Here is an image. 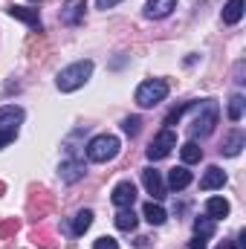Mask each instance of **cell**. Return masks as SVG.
<instances>
[{
	"mask_svg": "<svg viewBox=\"0 0 246 249\" xmlns=\"http://www.w3.org/2000/svg\"><path fill=\"white\" fill-rule=\"evenodd\" d=\"M90 75H93V61H90V58H81V61L64 67L61 72L55 75V87H58L61 93H72V90L84 87Z\"/></svg>",
	"mask_w": 246,
	"mask_h": 249,
	"instance_id": "1",
	"label": "cell"
},
{
	"mask_svg": "<svg viewBox=\"0 0 246 249\" xmlns=\"http://www.w3.org/2000/svg\"><path fill=\"white\" fill-rule=\"evenodd\" d=\"M119 148H122V142L113 133H99L87 142V160L90 162H110L119 157Z\"/></svg>",
	"mask_w": 246,
	"mask_h": 249,
	"instance_id": "2",
	"label": "cell"
},
{
	"mask_svg": "<svg viewBox=\"0 0 246 249\" xmlns=\"http://www.w3.org/2000/svg\"><path fill=\"white\" fill-rule=\"evenodd\" d=\"M168 96V81L165 78H148L136 87V105L139 107H154L159 102H165Z\"/></svg>",
	"mask_w": 246,
	"mask_h": 249,
	"instance_id": "3",
	"label": "cell"
},
{
	"mask_svg": "<svg viewBox=\"0 0 246 249\" xmlns=\"http://www.w3.org/2000/svg\"><path fill=\"white\" fill-rule=\"evenodd\" d=\"M20 122H23V107H18V105H3L0 107V148H6L18 136Z\"/></svg>",
	"mask_w": 246,
	"mask_h": 249,
	"instance_id": "4",
	"label": "cell"
},
{
	"mask_svg": "<svg viewBox=\"0 0 246 249\" xmlns=\"http://www.w3.org/2000/svg\"><path fill=\"white\" fill-rule=\"evenodd\" d=\"M217 116H220V110H217V102H211V99H206L203 105H200V113L194 116V122H191V139H203V136H209L211 130H214V124H217Z\"/></svg>",
	"mask_w": 246,
	"mask_h": 249,
	"instance_id": "5",
	"label": "cell"
},
{
	"mask_svg": "<svg viewBox=\"0 0 246 249\" xmlns=\"http://www.w3.org/2000/svg\"><path fill=\"white\" fill-rule=\"evenodd\" d=\"M174 148H177V133H174L171 127H162V130L151 139V145L145 148V154H148L151 162H157V160H165Z\"/></svg>",
	"mask_w": 246,
	"mask_h": 249,
	"instance_id": "6",
	"label": "cell"
},
{
	"mask_svg": "<svg viewBox=\"0 0 246 249\" xmlns=\"http://www.w3.org/2000/svg\"><path fill=\"white\" fill-rule=\"evenodd\" d=\"M110 200H113V206H116V209H130V206H133V200H136V186H133L130 180L116 183L113 191H110Z\"/></svg>",
	"mask_w": 246,
	"mask_h": 249,
	"instance_id": "7",
	"label": "cell"
},
{
	"mask_svg": "<svg viewBox=\"0 0 246 249\" xmlns=\"http://www.w3.org/2000/svg\"><path fill=\"white\" fill-rule=\"evenodd\" d=\"M9 15H12L15 20H23V23H26L29 29H35V32H41V29H44L38 9H29V6H9Z\"/></svg>",
	"mask_w": 246,
	"mask_h": 249,
	"instance_id": "8",
	"label": "cell"
},
{
	"mask_svg": "<svg viewBox=\"0 0 246 249\" xmlns=\"http://www.w3.org/2000/svg\"><path fill=\"white\" fill-rule=\"evenodd\" d=\"M142 183H145L148 194H151L154 200H162V197H165V183H162V177H159L157 168H142Z\"/></svg>",
	"mask_w": 246,
	"mask_h": 249,
	"instance_id": "9",
	"label": "cell"
},
{
	"mask_svg": "<svg viewBox=\"0 0 246 249\" xmlns=\"http://www.w3.org/2000/svg\"><path fill=\"white\" fill-rule=\"evenodd\" d=\"M84 9H87V0H67L61 9V20L67 26H75L84 20Z\"/></svg>",
	"mask_w": 246,
	"mask_h": 249,
	"instance_id": "10",
	"label": "cell"
},
{
	"mask_svg": "<svg viewBox=\"0 0 246 249\" xmlns=\"http://www.w3.org/2000/svg\"><path fill=\"white\" fill-rule=\"evenodd\" d=\"M174 9H177V0H148V3H145V18L162 20V18H168Z\"/></svg>",
	"mask_w": 246,
	"mask_h": 249,
	"instance_id": "11",
	"label": "cell"
},
{
	"mask_svg": "<svg viewBox=\"0 0 246 249\" xmlns=\"http://www.w3.org/2000/svg\"><path fill=\"white\" fill-rule=\"evenodd\" d=\"M223 186H226V171L220 165H209L203 180H200V188L203 191H214V188H223Z\"/></svg>",
	"mask_w": 246,
	"mask_h": 249,
	"instance_id": "12",
	"label": "cell"
},
{
	"mask_svg": "<svg viewBox=\"0 0 246 249\" xmlns=\"http://www.w3.org/2000/svg\"><path fill=\"white\" fill-rule=\"evenodd\" d=\"M58 174H61L64 183H78V180L84 177V162H81V160H64L61 168H58Z\"/></svg>",
	"mask_w": 246,
	"mask_h": 249,
	"instance_id": "13",
	"label": "cell"
},
{
	"mask_svg": "<svg viewBox=\"0 0 246 249\" xmlns=\"http://www.w3.org/2000/svg\"><path fill=\"white\" fill-rule=\"evenodd\" d=\"M191 180H194V177H191V171H188L185 165H177V168L168 171V188H171V191H183V188H188Z\"/></svg>",
	"mask_w": 246,
	"mask_h": 249,
	"instance_id": "14",
	"label": "cell"
},
{
	"mask_svg": "<svg viewBox=\"0 0 246 249\" xmlns=\"http://www.w3.org/2000/svg\"><path fill=\"white\" fill-rule=\"evenodd\" d=\"M244 145H246V133H244V130H232V133L226 136V142H223L220 154H226V157H238V154L244 151Z\"/></svg>",
	"mask_w": 246,
	"mask_h": 249,
	"instance_id": "15",
	"label": "cell"
},
{
	"mask_svg": "<svg viewBox=\"0 0 246 249\" xmlns=\"http://www.w3.org/2000/svg\"><path fill=\"white\" fill-rule=\"evenodd\" d=\"M226 214H229V200H223V197H209V200H206V217L220 220V217H226Z\"/></svg>",
	"mask_w": 246,
	"mask_h": 249,
	"instance_id": "16",
	"label": "cell"
},
{
	"mask_svg": "<svg viewBox=\"0 0 246 249\" xmlns=\"http://www.w3.org/2000/svg\"><path fill=\"white\" fill-rule=\"evenodd\" d=\"M142 217H145L151 226H162L168 214H165V209H162L159 203H154V200H151V203H145V209H142Z\"/></svg>",
	"mask_w": 246,
	"mask_h": 249,
	"instance_id": "17",
	"label": "cell"
},
{
	"mask_svg": "<svg viewBox=\"0 0 246 249\" xmlns=\"http://www.w3.org/2000/svg\"><path fill=\"white\" fill-rule=\"evenodd\" d=\"M241 18H244V0H229L223 6V23L235 26V23H241Z\"/></svg>",
	"mask_w": 246,
	"mask_h": 249,
	"instance_id": "18",
	"label": "cell"
},
{
	"mask_svg": "<svg viewBox=\"0 0 246 249\" xmlns=\"http://www.w3.org/2000/svg\"><path fill=\"white\" fill-rule=\"evenodd\" d=\"M90 226H93V212H90V209L75 212V217H72V235H75V238H81Z\"/></svg>",
	"mask_w": 246,
	"mask_h": 249,
	"instance_id": "19",
	"label": "cell"
},
{
	"mask_svg": "<svg viewBox=\"0 0 246 249\" xmlns=\"http://www.w3.org/2000/svg\"><path fill=\"white\" fill-rule=\"evenodd\" d=\"M180 157H183L185 165H191V162H200V160H203V148H200L194 139H188L183 148H180Z\"/></svg>",
	"mask_w": 246,
	"mask_h": 249,
	"instance_id": "20",
	"label": "cell"
},
{
	"mask_svg": "<svg viewBox=\"0 0 246 249\" xmlns=\"http://www.w3.org/2000/svg\"><path fill=\"white\" fill-rule=\"evenodd\" d=\"M244 110H246L244 93H235V96L229 99V122H241V119H244Z\"/></svg>",
	"mask_w": 246,
	"mask_h": 249,
	"instance_id": "21",
	"label": "cell"
},
{
	"mask_svg": "<svg viewBox=\"0 0 246 249\" xmlns=\"http://www.w3.org/2000/svg\"><path fill=\"white\" fill-rule=\"evenodd\" d=\"M116 229H122V232H133V229H136L133 206H130V209H119V214H116Z\"/></svg>",
	"mask_w": 246,
	"mask_h": 249,
	"instance_id": "22",
	"label": "cell"
},
{
	"mask_svg": "<svg viewBox=\"0 0 246 249\" xmlns=\"http://www.w3.org/2000/svg\"><path fill=\"white\" fill-rule=\"evenodd\" d=\"M211 235H214V220H211V217H200V220L194 223V238L209 241Z\"/></svg>",
	"mask_w": 246,
	"mask_h": 249,
	"instance_id": "23",
	"label": "cell"
},
{
	"mask_svg": "<svg viewBox=\"0 0 246 249\" xmlns=\"http://www.w3.org/2000/svg\"><path fill=\"white\" fill-rule=\"evenodd\" d=\"M122 130L127 133V136H136V133L142 130V119H139V116H124L122 119Z\"/></svg>",
	"mask_w": 246,
	"mask_h": 249,
	"instance_id": "24",
	"label": "cell"
},
{
	"mask_svg": "<svg viewBox=\"0 0 246 249\" xmlns=\"http://www.w3.org/2000/svg\"><path fill=\"white\" fill-rule=\"evenodd\" d=\"M188 107H191V102H185V105H180V107H174V110H171V113L165 116V124L171 127V124H174V122H180V119H183V113H185V110H188Z\"/></svg>",
	"mask_w": 246,
	"mask_h": 249,
	"instance_id": "25",
	"label": "cell"
},
{
	"mask_svg": "<svg viewBox=\"0 0 246 249\" xmlns=\"http://www.w3.org/2000/svg\"><path fill=\"white\" fill-rule=\"evenodd\" d=\"M93 249H119V244H116V238H99L96 244H93Z\"/></svg>",
	"mask_w": 246,
	"mask_h": 249,
	"instance_id": "26",
	"label": "cell"
},
{
	"mask_svg": "<svg viewBox=\"0 0 246 249\" xmlns=\"http://www.w3.org/2000/svg\"><path fill=\"white\" fill-rule=\"evenodd\" d=\"M119 3H122V0H96V9H105V12H107V9H113V6H119Z\"/></svg>",
	"mask_w": 246,
	"mask_h": 249,
	"instance_id": "27",
	"label": "cell"
},
{
	"mask_svg": "<svg viewBox=\"0 0 246 249\" xmlns=\"http://www.w3.org/2000/svg\"><path fill=\"white\" fill-rule=\"evenodd\" d=\"M191 249H206V241H203V238H194V241H191Z\"/></svg>",
	"mask_w": 246,
	"mask_h": 249,
	"instance_id": "28",
	"label": "cell"
},
{
	"mask_svg": "<svg viewBox=\"0 0 246 249\" xmlns=\"http://www.w3.org/2000/svg\"><path fill=\"white\" fill-rule=\"evenodd\" d=\"M217 249H238V247H235V244H220Z\"/></svg>",
	"mask_w": 246,
	"mask_h": 249,
	"instance_id": "29",
	"label": "cell"
},
{
	"mask_svg": "<svg viewBox=\"0 0 246 249\" xmlns=\"http://www.w3.org/2000/svg\"><path fill=\"white\" fill-rule=\"evenodd\" d=\"M29 3H41V0H29Z\"/></svg>",
	"mask_w": 246,
	"mask_h": 249,
	"instance_id": "30",
	"label": "cell"
}]
</instances>
